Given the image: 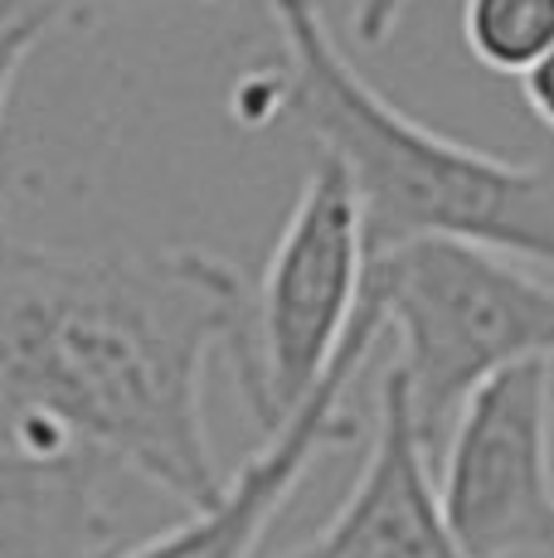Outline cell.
<instances>
[{
	"label": "cell",
	"instance_id": "cell-1",
	"mask_svg": "<svg viewBox=\"0 0 554 558\" xmlns=\"http://www.w3.org/2000/svg\"><path fill=\"white\" fill-rule=\"evenodd\" d=\"M249 287L205 248H49L0 229V393L25 433L122 461L185 510L219 500L205 369H239Z\"/></svg>",
	"mask_w": 554,
	"mask_h": 558
},
{
	"label": "cell",
	"instance_id": "cell-2",
	"mask_svg": "<svg viewBox=\"0 0 554 558\" xmlns=\"http://www.w3.org/2000/svg\"><path fill=\"white\" fill-rule=\"evenodd\" d=\"M282 35V107L346 170L365 253L447 239L554 272V166L477 151L413 122L336 45L316 0H268Z\"/></svg>",
	"mask_w": 554,
	"mask_h": 558
},
{
	"label": "cell",
	"instance_id": "cell-3",
	"mask_svg": "<svg viewBox=\"0 0 554 558\" xmlns=\"http://www.w3.org/2000/svg\"><path fill=\"white\" fill-rule=\"evenodd\" d=\"M365 296L394 330L404 399L429 461L462 403L516 364H554V282L472 243L423 239L365 263Z\"/></svg>",
	"mask_w": 554,
	"mask_h": 558
},
{
	"label": "cell",
	"instance_id": "cell-4",
	"mask_svg": "<svg viewBox=\"0 0 554 558\" xmlns=\"http://www.w3.org/2000/svg\"><path fill=\"white\" fill-rule=\"evenodd\" d=\"M365 263L356 190L332 156H312L258 292L249 296V340L233 369L263 437L277 433L332 374L365 296Z\"/></svg>",
	"mask_w": 554,
	"mask_h": 558
},
{
	"label": "cell",
	"instance_id": "cell-5",
	"mask_svg": "<svg viewBox=\"0 0 554 558\" xmlns=\"http://www.w3.org/2000/svg\"><path fill=\"white\" fill-rule=\"evenodd\" d=\"M438 500L472 558L554 554V364H516L462 403Z\"/></svg>",
	"mask_w": 554,
	"mask_h": 558
},
{
	"label": "cell",
	"instance_id": "cell-6",
	"mask_svg": "<svg viewBox=\"0 0 554 558\" xmlns=\"http://www.w3.org/2000/svg\"><path fill=\"white\" fill-rule=\"evenodd\" d=\"M385 336V316L370 296H360V311L350 320L340 355L332 364L316 393L287 417L277 433L263 437V447L224 481L219 500L205 510H190L180 524H170L166 534L136 544V549L117 558H253L277 520V510L287 506L302 476L316 466V457L336 452V447L356 442V417L346 413V389L360 374V364L370 360L375 340Z\"/></svg>",
	"mask_w": 554,
	"mask_h": 558
},
{
	"label": "cell",
	"instance_id": "cell-7",
	"mask_svg": "<svg viewBox=\"0 0 554 558\" xmlns=\"http://www.w3.org/2000/svg\"><path fill=\"white\" fill-rule=\"evenodd\" d=\"M282 558H472L443 514L433 461L413 433L399 374L380 379V427L350 496Z\"/></svg>",
	"mask_w": 554,
	"mask_h": 558
},
{
	"label": "cell",
	"instance_id": "cell-8",
	"mask_svg": "<svg viewBox=\"0 0 554 558\" xmlns=\"http://www.w3.org/2000/svg\"><path fill=\"white\" fill-rule=\"evenodd\" d=\"M0 558H117L103 457L39 433L0 447Z\"/></svg>",
	"mask_w": 554,
	"mask_h": 558
},
{
	"label": "cell",
	"instance_id": "cell-9",
	"mask_svg": "<svg viewBox=\"0 0 554 558\" xmlns=\"http://www.w3.org/2000/svg\"><path fill=\"white\" fill-rule=\"evenodd\" d=\"M467 53L496 78H526L554 49V0H462Z\"/></svg>",
	"mask_w": 554,
	"mask_h": 558
},
{
	"label": "cell",
	"instance_id": "cell-10",
	"mask_svg": "<svg viewBox=\"0 0 554 558\" xmlns=\"http://www.w3.org/2000/svg\"><path fill=\"white\" fill-rule=\"evenodd\" d=\"M127 5H152V0H0V29H15V25L79 29L88 20H103Z\"/></svg>",
	"mask_w": 554,
	"mask_h": 558
},
{
	"label": "cell",
	"instance_id": "cell-11",
	"mask_svg": "<svg viewBox=\"0 0 554 558\" xmlns=\"http://www.w3.org/2000/svg\"><path fill=\"white\" fill-rule=\"evenodd\" d=\"M413 5L419 0H356L350 5V35H356V45H365V49L389 45V35L399 29V20Z\"/></svg>",
	"mask_w": 554,
	"mask_h": 558
},
{
	"label": "cell",
	"instance_id": "cell-12",
	"mask_svg": "<svg viewBox=\"0 0 554 558\" xmlns=\"http://www.w3.org/2000/svg\"><path fill=\"white\" fill-rule=\"evenodd\" d=\"M49 29L39 25H15V29H0V126H5V102H10V88H15L20 69H25V59L39 49V39H45Z\"/></svg>",
	"mask_w": 554,
	"mask_h": 558
},
{
	"label": "cell",
	"instance_id": "cell-13",
	"mask_svg": "<svg viewBox=\"0 0 554 558\" xmlns=\"http://www.w3.org/2000/svg\"><path fill=\"white\" fill-rule=\"evenodd\" d=\"M520 93H526L530 117H535L545 132H554V49L526 73V78H520Z\"/></svg>",
	"mask_w": 554,
	"mask_h": 558
}]
</instances>
